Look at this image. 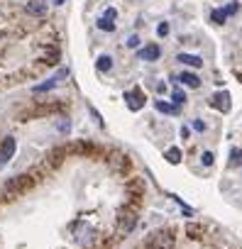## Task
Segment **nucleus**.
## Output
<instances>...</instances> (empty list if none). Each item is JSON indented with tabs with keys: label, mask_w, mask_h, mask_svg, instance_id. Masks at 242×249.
Returning a JSON list of instances; mask_svg holds the SVG:
<instances>
[{
	"label": "nucleus",
	"mask_w": 242,
	"mask_h": 249,
	"mask_svg": "<svg viewBox=\"0 0 242 249\" xmlns=\"http://www.w3.org/2000/svg\"><path fill=\"white\" fill-rule=\"evenodd\" d=\"M210 105H213L215 110H220V112H227V110H230V93H227V90H223V93L218 90V93L210 98Z\"/></svg>",
	"instance_id": "7"
},
{
	"label": "nucleus",
	"mask_w": 242,
	"mask_h": 249,
	"mask_svg": "<svg viewBox=\"0 0 242 249\" xmlns=\"http://www.w3.org/2000/svg\"><path fill=\"white\" fill-rule=\"evenodd\" d=\"M115 15H117V13H115V8H108V10H105V18H108V20H112Z\"/></svg>",
	"instance_id": "26"
},
{
	"label": "nucleus",
	"mask_w": 242,
	"mask_h": 249,
	"mask_svg": "<svg viewBox=\"0 0 242 249\" xmlns=\"http://www.w3.org/2000/svg\"><path fill=\"white\" fill-rule=\"evenodd\" d=\"M201 164H203V166H210V164H213V152H203V154H201Z\"/></svg>",
	"instance_id": "22"
},
{
	"label": "nucleus",
	"mask_w": 242,
	"mask_h": 249,
	"mask_svg": "<svg viewBox=\"0 0 242 249\" xmlns=\"http://www.w3.org/2000/svg\"><path fill=\"white\" fill-rule=\"evenodd\" d=\"M159 54H162V49H159L157 44H147V47H142V49H140V54H137V56H140L142 61H157V59H159Z\"/></svg>",
	"instance_id": "9"
},
{
	"label": "nucleus",
	"mask_w": 242,
	"mask_h": 249,
	"mask_svg": "<svg viewBox=\"0 0 242 249\" xmlns=\"http://www.w3.org/2000/svg\"><path fill=\"white\" fill-rule=\"evenodd\" d=\"M171 98H174V105H184V103H186V93H184V90H179V88L171 93Z\"/></svg>",
	"instance_id": "20"
},
{
	"label": "nucleus",
	"mask_w": 242,
	"mask_h": 249,
	"mask_svg": "<svg viewBox=\"0 0 242 249\" xmlns=\"http://www.w3.org/2000/svg\"><path fill=\"white\" fill-rule=\"evenodd\" d=\"M179 81L186 83L188 88H198V86H201V78H198L196 73H191V71H184V73L179 76Z\"/></svg>",
	"instance_id": "13"
},
{
	"label": "nucleus",
	"mask_w": 242,
	"mask_h": 249,
	"mask_svg": "<svg viewBox=\"0 0 242 249\" xmlns=\"http://www.w3.org/2000/svg\"><path fill=\"white\" fill-rule=\"evenodd\" d=\"M157 110H159V112H179V105H169V103L159 100V103H157Z\"/></svg>",
	"instance_id": "18"
},
{
	"label": "nucleus",
	"mask_w": 242,
	"mask_h": 249,
	"mask_svg": "<svg viewBox=\"0 0 242 249\" xmlns=\"http://www.w3.org/2000/svg\"><path fill=\"white\" fill-rule=\"evenodd\" d=\"M149 249H176V244H174V234L169 232V230H159V232H154L152 237H149Z\"/></svg>",
	"instance_id": "1"
},
{
	"label": "nucleus",
	"mask_w": 242,
	"mask_h": 249,
	"mask_svg": "<svg viewBox=\"0 0 242 249\" xmlns=\"http://www.w3.org/2000/svg\"><path fill=\"white\" fill-rule=\"evenodd\" d=\"M95 66H98V71H103V73H108V71L112 69V59H110V56L105 54V56H100V59H98V64H95Z\"/></svg>",
	"instance_id": "15"
},
{
	"label": "nucleus",
	"mask_w": 242,
	"mask_h": 249,
	"mask_svg": "<svg viewBox=\"0 0 242 249\" xmlns=\"http://www.w3.org/2000/svg\"><path fill=\"white\" fill-rule=\"evenodd\" d=\"M98 27H100V30H105V32H112V30H115V22H112V20H108V18L103 15V18L98 20Z\"/></svg>",
	"instance_id": "17"
},
{
	"label": "nucleus",
	"mask_w": 242,
	"mask_h": 249,
	"mask_svg": "<svg viewBox=\"0 0 242 249\" xmlns=\"http://www.w3.org/2000/svg\"><path fill=\"white\" fill-rule=\"evenodd\" d=\"M232 13H237V5H230V8H225V10H213V22L223 25V22L227 20V15H232Z\"/></svg>",
	"instance_id": "12"
},
{
	"label": "nucleus",
	"mask_w": 242,
	"mask_h": 249,
	"mask_svg": "<svg viewBox=\"0 0 242 249\" xmlns=\"http://www.w3.org/2000/svg\"><path fill=\"white\" fill-rule=\"evenodd\" d=\"M64 76H69V69H61L54 78H49V81H44V83H39V86H35V93H47V90H52V88H56L59 86V81L64 78Z\"/></svg>",
	"instance_id": "6"
},
{
	"label": "nucleus",
	"mask_w": 242,
	"mask_h": 249,
	"mask_svg": "<svg viewBox=\"0 0 242 249\" xmlns=\"http://www.w3.org/2000/svg\"><path fill=\"white\" fill-rule=\"evenodd\" d=\"M15 137H5L3 140V144H0V166H5L10 159H13V154H15Z\"/></svg>",
	"instance_id": "5"
},
{
	"label": "nucleus",
	"mask_w": 242,
	"mask_h": 249,
	"mask_svg": "<svg viewBox=\"0 0 242 249\" xmlns=\"http://www.w3.org/2000/svg\"><path fill=\"white\" fill-rule=\"evenodd\" d=\"M74 237H76V242L81 244V247H91L93 242H95V230L91 227V225H86V222H78L76 227H74Z\"/></svg>",
	"instance_id": "3"
},
{
	"label": "nucleus",
	"mask_w": 242,
	"mask_h": 249,
	"mask_svg": "<svg viewBox=\"0 0 242 249\" xmlns=\"http://www.w3.org/2000/svg\"><path fill=\"white\" fill-rule=\"evenodd\" d=\"M32 183H35V178H32L30 174H22V176L10 178V181L5 183V193H10V196H20V193H25Z\"/></svg>",
	"instance_id": "2"
},
{
	"label": "nucleus",
	"mask_w": 242,
	"mask_h": 249,
	"mask_svg": "<svg viewBox=\"0 0 242 249\" xmlns=\"http://www.w3.org/2000/svg\"><path fill=\"white\" fill-rule=\"evenodd\" d=\"M164 157H167V161H169V164H179V161H181V152H179L176 147H171Z\"/></svg>",
	"instance_id": "16"
},
{
	"label": "nucleus",
	"mask_w": 242,
	"mask_h": 249,
	"mask_svg": "<svg viewBox=\"0 0 242 249\" xmlns=\"http://www.w3.org/2000/svg\"><path fill=\"white\" fill-rule=\"evenodd\" d=\"M135 222H137V215L135 213H123V215H120V232L128 234L135 227Z\"/></svg>",
	"instance_id": "10"
},
{
	"label": "nucleus",
	"mask_w": 242,
	"mask_h": 249,
	"mask_svg": "<svg viewBox=\"0 0 242 249\" xmlns=\"http://www.w3.org/2000/svg\"><path fill=\"white\" fill-rule=\"evenodd\" d=\"M176 59H179L181 64H186V66H193V69H201V66H203V59L196 56V54H186V52H184V54H179Z\"/></svg>",
	"instance_id": "11"
},
{
	"label": "nucleus",
	"mask_w": 242,
	"mask_h": 249,
	"mask_svg": "<svg viewBox=\"0 0 242 249\" xmlns=\"http://www.w3.org/2000/svg\"><path fill=\"white\" fill-rule=\"evenodd\" d=\"M27 15H35V18H44L47 15V0H30L25 5Z\"/></svg>",
	"instance_id": "8"
},
{
	"label": "nucleus",
	"mask_w": 242,
	"mask_h": 249,
	"mask_svg": "<svg viewBox=\"0 0 242 249\" xmlns=\"http://www.w3.org/2000/svg\"><path fill=\"white\" fill-rule=\"evenodd\" d=\"M69 149H71V152H81V154H88V152H93L95 147H93L91 142H76V144H71Z\"/></svg>",
	"instance_id": "14"
},
{
	"label": "nucleus",
	"mask_w": 242,
	"mask_h": 249,
	"mask_svg": "<svg viewBox=\"0 0 242 249\" xmlns=\"http://www.w3.org/2000/svg\"><path fill=\"white\" fill-rule=\"evenodd\" d=\"M193 130H196V132H205V122L196 120V122H193Z\"/></svg>",
	"instance_id": "24"
},
{
	"label": "nucleus",
	"mask_w": 242,
	"mask_h": 249,
	"mask_svg": "<svg viewBox=\"0 0 242 249\" xmlns=\"http://www.w3.org/2000/svg\"><path fill=\"white\" fill-rule=\"evenodd\" d=\"M128 47H140V37H130L128 39Z\"/></svg>",
	"instance_id": "25"
},
{
	"label": "nucleus",
	"mask_w": 242,
	"mask_h": 249,
	"mask_svg": "<svg viewBox=\"0 0 242 249\" xmlns=\"http://www.w3.org/2000/svg\"><path fill=\"white\" fill-rule=\"evenodd\" d=\"M242 164V149H232L230 152V166H240Z\"/></svg>",
	"instance_id": "19"
},
{
	"label": "nucleus",
	"mask_w": 242,
	"mask_h": 249,
	"mask_svg": "<svg viewBox=\"0 0 242 249\" xmlns=\"http://www.w3.org/2000/svg\"><path fill=\"white\" fill-rule=\"evenodd\" d=\"M125 103H128V107L130 110H142L145 107V93L140 90V88H132V90H128L125 93Z\"/></svg>",
	"instance_id": "4"
},
{
	"label": "nucleus",
	"mask_w": 242,
	"mask_h": 249,
	"mask_svg": "<svg viewBox=\"0 0 242 249\" xmlns=\"http://www.w3.org/2000/svg\"><path fill=\"white\" fill-rule=\"evenodd\" d=\"M157 35H159V37H167V35H169V25H167V22H162V25L157 27Z\"/></svg>",
	"instance_id": "23"
},
{
	"label": "nucleus",
	"mask_w": 242,
	"mask_h": 249,
	"mask_svg": "<svg viewBox=\"0 0 242 249\" xmlns=\"http://www.w3.org/2000/svg\"><path fill=\"white\" fill-rule=\"evenodd\" d=\"M56 127H59V132H64V135H66V132L71 130V122H69V117H61Z\"/></svg>",
	"instance_id": "21"
}]
</instances>
